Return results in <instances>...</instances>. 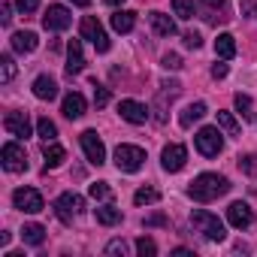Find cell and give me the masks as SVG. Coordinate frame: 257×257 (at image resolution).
Instances as JSON below:
<instances>
[{
    "label": "cell",
    "mask_w": 257,
    "mask_h": 257,
    "mask_svg": "<svg viewBox=\"0 0 257 257\" xmlns=\"http://www.w3.org/2000/svg\"><path fill=\"white\" fill-rule=\"evenodd\" d=\"M13 203H16V209H22V212H28V215H37V212L46 209L43 194L34 191V188H19V191L13 194Z\"/></svg>",
    "instance_id": "obj_7"
},
{
    "label": "cell",
    "mask_w": 257,
    "mask_h": 257,
    "mask_svg": "<svg viewBox=\"0 0 257 257\" xmlns=\"http://www.w3.org/2000/svg\"><path fill=\"white\" fill-rule=\"evenodd\" d=\"M173 254H176V257H191V254H194V251H188V248H176V251H173Z\"/></svg>",
    "instance_id": "obj_43"
},
{
    "label": "cell",
    "mask_w": 257,
    "mask_h": 257,
    "mask_svg": "<svg viewBox=\"0 0 257 257\" xmlns=\"http://www.w3.org/2000/svg\"><path fill=\"white\" fill-rule=\"evenodd\" d=\"M76 7H91V0H73Z\"/></svg>",
    "instance_id": "obj_44"
},
{
    "label": "cell",
    "mask_w": 257,
    "mask_h": 257,
    "mask_svg": "<svg viewBox=\"0 0 257 257\" xmlns=\"http://www.w3.org/2000/svg\"><path fill=\"white\" fill-rule=\"evenodd\" d=\"M79 140H82V149H85V158H88V164L100 167V164L106 161V146H103V140L97 137V131H85Z\"/></svg>",
    "instance_id": "obj_9"
},
{
    "label": "cell",
    "mask_w": 257,
    "mask_h": 257,
    "mask_svg": "<svg viewBox=\"0 0 257 257\" xmlns=\"http://www.w3.org/2000/svg\"><path fill=\"white\" fill-rule=\"evenodd\" d=\"M82 37L91 40L97 52H109V37H106L103 25H100L94 16H85V19H82Z\"/></svg>",
    "instance_id": "obj_8"
},
{
    "label": "cell",
    "mask_w": 257,
    "mask_h": 257,
    "mask_svg": "<svg viewBox=\"0 0 257 257\" xmlns=\"http://www.w3.org/2000/svg\"><path fill=\"white\" fill-rule=\"evenodd\" d=\"M218 124L224 127V131H227L230 137H236V134H239V121H236L230 112H218Z\"/></svg>",
    "instance_id": "obj_30"
},
{
    "label": "cell",
    "mask_w": 257,
    "mask_h": 257,
    "mask_svg": "<svg viewBox=\"0 0 257 257\" xmlns=\"http://www.w3.org/2000/svg\"><path fill=\"white\" fill-rule=\"evenodd\" d=\"M191 227H194L197 233H203V239H209V242H224V236H227V230H224V224L218 221V215L203 212V209H194Z\"/></svg>",
    "instance_id": "obj_2"
},
{
    "label": "cell",
    "mask_w": 257,
    "mask_h": 257,
    "mask_svg": "<svg viewBox=\"0 0 257 257\" xmlns=\"http://www.w3.org/2000/svg\"><path fill=\"white\" fill-rule=\"evenodd\" d=\"M227 191H230V182H227L224 176H218V173H203V176H197V179L191 182L188 197L197 200V203H212V200L224 197Z\"/></svg>",
    "instance_id": "obj_1"
},
{
    "label": "cell",
    "mask_w": 257,
    "mask_h": 257,
    "mask_svg": "<svg viewBox=\"0 0 257 257\" xmlns=\"http://www.w3.org/2000/svg\"><path fill=\"white\" fill-rule=\"evenodd\" d=\"M161 67H164V70H182V58L173 55V52H167V55L161 58Z\"/></svg>",
    "instance_id": "obj_33"
},
{
    "label": "cell",
    "mask_w": 257,
    "mask_h": 257,
    "mask_svg": "<svg viewBox=\"0 0 257 257\" xmlns=\"http://www.w3.org/2000/svg\"><path fill=\"white\" fill-rule=\"evenodd\" d=\"M254 161H257V158H254V155H245V158H242V161H239V164H242V167H245V173H254V170H257V164H254Z\"/></svg>",
    "instance_id": "obj_40"
},
{
    "label": "cell",
    "mask_w": 257,
    "mask_h": 257,
    "mask_svg": "<svg viewBox=\"0 0 257 257\" xmlns=\"http://www.w3.org/2000/svg\"><path fill=\"white\" fill-rule=\"evenodd\" d=\"M10 22H13V7L4 4V7H0V25H10Z\"/></svg>",
    "instance_id": "obj_39"
},
{
    "label": "cell",
    "mask_w": 257,
    "mask_h": 257,
    "mask_svg": "<svg viewBox=\"0 0 257 257\" xmlns=\"http://www.w3.org/2000/svg\"><path fill=\"white\" fill-rule=\"evenodd\" d=\"M173 10L179 19H194V4L191 0H173Z\"/></svg>",
    "instance_id": "obj_31"
},
{
    "label": "cell",
    "mask_w": 257,
    "mask_h": 257,
    "mask_svg": "<svg viewBox=\"0 0 257 257\" xmlns=\"http://www.w3.org/2000/svg\"><path fill=\"white\" fill-rule=\"evenodd\" d=\"M4 127H7L13 137H19V140H28V137H31V121H28L25 112H10V115L4 118Z\"/></svg>",
    "instance_id": "obj_14"
},
{
    "label": "cell",
    "mask_w": 257,
    "mask_h": 257,
    "mask_svg": "<svg viewBox=\"0 0 257 257\" xmlns=\"http://www.w3.org/2000/svg\"><path fill=\"white\" fill-rule=\"evenodd\" d=\"M0 161H4V170L7 173H25L28 170V155L19 143H7L0 149Z\"/></svg>",
    "instance_id": "obj_5"
},
{
    "label": "cell",
    "mask_w": 257,
    "mask_h": 257,
    "mask_svg": "<svg viewBox=\"0 0 257 257\" xmlns=\"http://www.w3.org/2000/svg\"><path fill=\"white\" fill-rule=\"evenodd\" d=\"M106 4H109V7H121V4H124V0H106Z\"/></svg>",
    "instance_id": "obj_45"
},
{
    "label": "cell",
    "mask_w": 257,
    "mask_h": 257,
    "mask_svg": "<svg viewBox=\"0 0 257 257\" xmlns=\"http://www.w3.org/2000/svg\"><path fill=\"white\" fill-rule=\"evenodd\" d=\"M185 46H188V49H200V46H203V37H200L197 31H191V34H185Z\"/></svg>",
    "instance_id": "obj_37"
},
{
    "label": "cell",
    "mask_w": 257,
    "mask_h": 257,
    "mask_svg": "<svg viewBox=\"0 0 257 257\" xmlns=\"http://www.w3.org/2000/svg\"><path fill=\"white\" fill-rule=\"evenodd\" d=\"M106 254H109V257H115V254L124 257V254H127V242H124V239H112V242L106 245Z\"/></svg>",
    "instance_id": "obj_35"
},
{
    "label": "cell",
    "mask_w": 257,
    "mask_h": 257,
    "mask_svg": "<svg viewBox=\"0 0 257 257\" xmlns=\"http://www.w3.org/2000/svg\"><path fill=\"white\" fill-rule=\"evenodd\" d=\"M10 43H13V52H19V55H31L40 46V40H37L34 31H19V34H13Z\"/></svg>",
    "instance_id": "obj_16"
},
{
    "label": "cell",
    "mask_w": 257,
    "mask_h": 257,
    "mask_svg": "<svg viewBox=\"0 0 257 257\" xmlns=\"http://www.w3.org/2000/svg\"><path fill=\"white\" fill-rule=\"evenodd\" d=\"M194 146H197V152L203 158H218L221 149H224V137H221L218 127H203V131H197V137H194Z\"/></svg>",
    "instance_id": "obj_3"
},
{
    "label": "cell",
    "mask_w": 257,
    "mask_h": 257,
    "mask_svg": "<svg viewBox=\"0 0 257 257\" xmlns=\"http://www.w3.org/2000/svg\"><path fill=\"white\" fill-rule=\"evenodd\" d=\"M94 103H97V106H106V103H109V88H100V85H97V88H94Z\"/></svg>",
    "instance_id": "obj_38"
},
{
    "label": "cell",
    "mask_w": 257,
    "mask_h": 257,
    "mask_svg": "<svg viewBox=\"0 0 257 257\" xmlns=\"http://www.w3.org/2000/svg\"><path fill=\"white\" fill-rule=\"evenodd\" d=\"M233 103H236V109H239L242 118H251V97H248V94H236Z\"/></svg>",
    "instance_id": "obj_32"
},
{
    "label": "cell",
    "mask_w": 257,
    "mask_h": 257,
    "mask_svg": "<svg viewBox=\"0 0 257 257\" xmlns=\"http://www.w3.org/2000/svg\"><path fill=\"white\" fill-rule=\"evenodd\" d=\"M97 221H100L103 227H115V224H121V209H115V206H100V209H97Z\"/></svg>",
    "instance_id": "obj_25"
},
{
    "label": "cell",
    "mask_w": 257,
    "mask_h": 257,
    "mask_svg": "<svg viewBox=\"0 0 257 257\" xmlns=\"http://www.w3.org/2000/svg\"><path fill=\"white\" fill-rule=\"evenodd\" d=\"M185 161H188V152H185V146H179V143L167 146L164 155H161V164H164L167 173H179V170L185 167Z\"/></svg>",
    "instance_id": "obj_12"
},
{
    "label": "cell",
    "mask_w": 257,
    "mask_h": 257,
    "mask_svg": "<svg viewBox=\"0 0 257 257\" xmlns=\"http://www.w3.org/2000/svg\"><path fill=\"white\" fill-rule=\"evenodd\" d=\"M61 112H64L70 121L82 118V115H85V97H82V94H76V91H73V94H67V97H64V106H61Z\"/></svg>",
    "instance_id": "obj_17"
},
{
    "label": "cell",
    "mask_w": 257,
    "mask_h": 257,
    "mask_svg": "<svg viewBox=\"0 0 257 257\" xmlns=\"http://www.w3.org/2000/svg\"><path fill=\"white\" fill-rule=\"evenodd\" d=\"M137 251H140V257H155L158 254V245H155L152 236H140L137 239Z\"/></svg>",
    "instance_id": "obj_29"
},
{
    "label": "cell",
    "mask_w": 257,
    "mask_h": 257,
    "mask_svg": "<svg viewBox=\"0 0 257 257\" xmlns=\"http://www.w3.org/2000/svg\"><path fill=\"white\" fill-rule=\"evenodd\" d=\"M215 55H218L221 61H230V58L236 55V40H233L230 34H221V37L215 40Z\"/></svg>",
    "instance_id": "obj_21"
},
{
    "label": "cell",
    "mask_w": 257,
    "mask_h": 257,
    "mask_svg": "<svg viewBox=\"0 0 257 257\" xmlns=\"http://www.w3.org/2000/svg\"><path fill=\"white\" fill-rule=\"evenodd\" d=\"M37 134H40V140H46V143H55V137H58V127H55V121H49V118H40V121H37Z\"/></svg>",
    "instance_id": "obj_28"
},
{
    "label": "cell",
    "mask_w": 257,
    "mask_h": 257,
    "mask_svg": "<svg viewBox=\"0 0 257 257\" xmlns=\"http://www.w3.org/2000/svg\"><path fill=\"white\" fill-rule=\"evenodd\" d=\"M22 239H25L28 245H43V242H46V227H43V224H25Z\"/></svg>",
    "instance_id": "obj_24"
},
{
    "label": "cell",
    "mask_w": 257,
    "mask_h": 257,
    "mask_svg": "<svg viewBox=\"0 0 257 257\" xmlns=\"http://www.w3.org/2000/svg\"><path fill=\"white\" fill-rule=\"evenodd\" d=\"M146 164V152L140 146H118L115 149V167L121 173H137Z\"/></svg>",
    "instance_id": "obj_4"
},
{
    "label": "cell",
    "mask_w": 257,
    "mask_h": 257,
    "mask_svg": "<svg viewBox=\"0 0 257 257\" xmlns=\"http://www.w3.org/2000/svg\"><path fill=\"white\" fill-rule=\"evenodd\" d=\"M16 73H19V67H16V61L10 58V55H4V58H0V82H13L16 79Z\"/></svg>",
    "instance_id": "obj_27"
},
{
    "label": "cell",
    "mask_w": 257,
    "mask_h": 257,
    "mask_svg": "<svg viewBox=\"0 0 257 257\" xmlns=\"http://www.w3.org/2000/svg\"><path fill=\"white\" fill-rule=\"evenodd\" d=\"M85 70V55H82V43L70 40L67 43V76H79Z\"/></svg>",
    "instance_id": "obj_15"
},
{
    "label": "cell",
    "mask_w": 257,
    "mask_h": 257,
    "mask_svg": "<svg viewBox=\"0 0 257 257\" xmlns=\"http://www.w3.org/2000/svg\"><path fill=\"white\" fill-rule=\"evenodd\" d=\"M149 19H152L155 34H161V37H173V34H176V22H173L167 13H152Z\"/></svg>",
    "instance_id": "obj_20"
},
{
    "label": "cell",
    "mask_w": 257,
    "mask_h": 257,
    "mask_svg": "<svg viewBox=\"0 0 257 257\" xmlns=\"http://www.w3.org/2000/svg\"><path fill=\"white\" fill-rule=\"evenodd\" d=\"M227 221H230L236 230H248V227L254 224V212H251L248 203L236 200V203H230V209H227Z\"/></svg>",
    "instance_id": "obj_11"
},
{
    "label": "cell",
    "mask_w": 257,
    "mask_h": 257,
    "mask_svg": "<svg viewBox=\"0 0 257 257\" xmlns=\"http://www.w3.org/2000/svg\"><path fill=\"white\" fill-rule=\"evenodd\" d=\"M16 7H19V13H37V7H40V0H16Z\"/></svg>",
    "instance_id": "obj_36"
},
{
    "label": "cell",
    "mask_w": 257,
    "mask_h": 257,
    "mask_svg": "<svg viewBox=\"0 0 257 257\" xmlns=\"http://www.w3.org/2000/svg\"><path fill=\"white\" fill-rule=\"evenodd\" d=\"M73 25V16H70V10L67 7H49L46 10V16H43V28L46 31H67Z\"/></svg>",
    "instance_id": "obj_10"
},
{
    "label": "cell",
    "mask_w": 257,
    "mask_h": 257,
    "mask_svg": "<svg viewBox=\"0 0 257 257\" xmlns=\"http://www.w3.org/2000/svg\"><path fill=\"white\" fill-rule=\"evenodd\" d=\"M227 76V64H215L212 67V79H224Z\"/></svg>",
    "instance_id": "obj_41"
},
{
    "label": "cell",
    "mask_w": 257,
    "mask_h": 257,
    "mask_svg": "<svg viewBox=\"0 0 257 257\" xmlns=\"http://www.w3.org/2000/svg\"><path fill=\"white\" fill-rule=\"evenodd\" d=\"M203 4L212 7V10H221V7H224V0H203Z\"/></svg>",
    "instance_id": "obj_42"
},
{
    "label": "cell",
    "mask_w": 257,
    "mask_h": 257,
    "mask_svg": "<svg viewBox=\"0 0 257 257\" xmlns=\"http://www.w3.org/2000/svg\"><path fill=\"white\" fill-rule=\"evenodd\" d=\"M118 115L124 121H131V124H146L149 121V109L143 103H137V100H121L118 103Z\"/></svg>",
    "instance_id": "obj_13"
},
{
    "label": "cell",
    "mask_w": 257,
    "mask_h": 257,
    "mask_svg": "<svg viewBox=\"0 0 257 257\" xmlns=\"http://www.w3.org/2000/svg\"><path fill=\"white\" fill-rule=\"evenodd\" d=\"M43 158H46V170H55V167H61V164H64L67 152H64L58 143H46V152H43Z\"/></svg>",
    "instance_id": "obj_22"
},
{
    "label": "cell",
    "mask_w": 257,
    "mask_h": 257,
    "mask_svg": "<svg viewBox=\"0 0 257 257\" xmlns=\"http://www.w3.org/2000/svg\"><path fill=\"white\" fill-rule=\"evenodd\" d=\"M203 115H206V103H191V106L179 115V124H182V127H191V124L200 121Z\"/></svg>",
    "instance_id": "obj_23"
},
{
    "label": "cell",
    "mask_w": 257,
    "mask_h": 257,
    "mask_svg": "<svg viewBox=\"0 0 257 257\" xmlns=\"http://www.w3.org/2000/svg\"><path fill=\"white\" fill-rule=\"evenodd\" d=\"M82 209H85V200L79 197V194H73V191H67V194H61L58 197V203H55V212H58V218L61 221H73V218H79L82 215Z\"/></svg>",
    "instance_id": "obj_6"
},
{
    "label": "cell",
    "mask_w": 257,
    "mask_h": 257,
    "mask_svg": "<svg viewBox=\"0 0 257 257\" xmlns=\"http://www.w3.org/2000/svg\"><path fill=\"white\" fill-rule=\"evenodd\" d=\"M134 25H137V13H131V10H118V13L112 16V28H115L118 34H131Z\"/></svg>",
    "instance_id": "obj_19"
},
{
    "label": "cell",
    "mask_w": 257,
    "mask_h": 257,
    "mask_svg": "<svg viewBox=\"0 0 257 257\" xmlns=\"http://www.w3.org/2000/svg\"><path fill=\"white\" fill-rule=\"evenodd\" d=\"M88 194H91L94 200H106V197H109V185H106V182H94V185L88 188Z\"/></svg>",
    "instance_id": "obj_34"
},
{
    "label": "cell",
    "mask_w": 257,
    "mask_h": 257,
    "mask_svg": "<svg viewBox=\"0 0 257 257\" xmlns=\"http://www.w3.org/2000/svg\"><path fill=\"white\" fill-rule=\"evenodd\" d=\"M161 200V191L158 188H140L137 194H134V203L137 206H155Z\"/></svg>",
    "instance_id": "obj_26"
},
{
    "label": "cell",
    "mask_w": 257,
    "mask_h": 257,
    "mask_svg": "<svg viewBox=\"0 0 257 257\" xmlns=\"http://www.w3.org/2000/svg\"><path fill=\"white\" fill-rule=\"evenodd\" d=\"M34 94H37L40 100H55V97H58V82H55L52 76H37V79H34Z\"/></svg>",
    "instance_id": "obj_18"
}]
</instances>
